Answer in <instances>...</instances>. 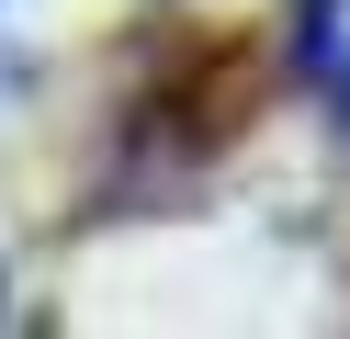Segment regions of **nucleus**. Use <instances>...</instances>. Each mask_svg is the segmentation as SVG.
I'll list each match as a JSON object with an SVG mask.
<instances>
[{
	"instance_id": "nucleus-1",
	"label": "nucleus",
	"mask_w": 350,
	"mask_h": 339,
	"mask_svg": "<svg viewBox=\"0 0 350 339\" xmlns=\"http://www.w3.org/2000/svg\"><path fill=\"white\" fill-rule=\"evenodd\" d=\"M294 68L317 79V102L350 125V0H305V12H294Z\"/></svg>"
}]
</instances>
